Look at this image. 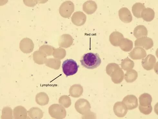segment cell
<instances>
[{
	"mask_svg": "<svg viewBox=\"0 0 158 119\" xmlns=\"http://www.w3.org/2000/svg\"><path fill=\"white\" fill-rule=\"evenodd\" d=\"M79 67L77 62L72 59L64 61L62 65V70L66 76H70L76 74Z\"/></svg>",
	"mask_w": 158,
	"mask_h": 119,
	"instance_id": "cell-2",
	"label": "cell"
},
{
	"mask_svg": "<svg viewBox=\"0 0 158 119\" xmlns=\"http://www.w3.org/2000/svg\"><path fill=\"white\" fill-rule=\"evenodd\" d=\"M119 46L122 50L128 52L132 50L133 47V44L131 40L124 38L121 40Z\"/></svg>",
	"mask_w": 158,
	"mask_h": 119,
	"instance_id": "cell-13",
	"label": "cell"
},
{
	"mask_svg": "<svg viewBox=\"0 0 158 119\" xmlns=\"http://www.w3.org/2000/svg\"><path fill=\"white\" fill-rule=\"evenodd\" d=\"M138 73L135 70L131 69L127 71L124 75V78L128 83L133 82L137 79Z\"/></svg>",
	"mask_w": 158,
	"mask_h": 119,
	"instance_id": "cell-15",
	"label": "cell"
},
{
	"mask_svg": "<svg viewBox=\"0 0 158 119\" xmlns=\"http://www.w3.org/2000/svg\"><path fill=\"white\" fill-rule=\"evenodd\" d=\"M153 45L154 43L152 39L147 37L137 39L135 41V47H142L147 50L152 48Z\"/></svg>",
	"mask_w": 158,
	"mask_h": 119,
	"instance_id": "cell-4",
	"label": "cell"
},
{
	"mask_svg": "<svg viewBox=\"0 0 158 119\" xmlns=\"http://www.w3.org/2000/svg\"><path fill=\"white\" fill-rule=\"evenodd\" d=\"M139 109L141 113L145 115H148L152 113L153 108L152 105L147 107L139 106Z\"/></svg>",
	"mask_w": 158,
	"mask_h": 119,
	"instance_id": "cell-18",
	"label": "cell"
},
{
	"mask_svg": "<svg viewBox=\"0 0 158 119\" xmlns=\"http://www.w3.org/2000/svg\"><path fill=\"white\" fill-rule=\"evenodd\" d=\"M80 62L81 65L85 68L93 69L100 66L101 64L102 60L98 54L90 52L84 54Z\"/></svg>",
	"mask_w": 158,
	"mask_h": 119,
	"instance_id": "cell-1",
	"label": "cell"
},
{
	"mask_svg": "<svg viewBox=\"0 0 158 119\" xmlns=\"http://www.w3.org/2000/svg\"><path fill=\"white\" fill-rule=\"evenodd\" d=\"M156 62V59L155 56L152 54H149L145 58L142 59L141 64L143 68L149 71L153 69Z\"/></svg>",
	"mask_w": 158,
	"mask_h": 119,
	"instance_id": "cell-6",
	"label": "cell"
},
{
	"mask_svg": "<svg viewBox=\"0 0 158 119\" xmlns=\"http://www.w3.org/2000/svg\"><path fill=\"white\" fill-rule=\"evenodd\" d=\"M122 102L128 110H131L138 106L137 98L133 95H128L123 99Z\"/></svg>",
	"mask_w": 158,
	"mask_h": 119,
	"instance_id": "cell-3",
	"label": "cell"
},
{
	"mask_svg": "<svg viewBox=\"0 0 158 119\" xmlns=\"http://www.w3.org/2000/svg\"><path fill=\"white\" fill-rule=\"evenodd\" d=\"M139 106L142 107H147L152 106V98L148 93L141 95L139 98Z\"/></svg>",
	"mask_w": 158,
	"mask_h": 119,
	"instance_id": "cell-9",
	"label": "cell"
},
{
	"mask_svg": "<svg viewBox=\"0 0 158 119\" xmlns=\"http://www.w3.org/2000/svg\"><path fill=\"white\" fill-rule=\"evenodd\" d=\"M113 109L115 114L119 117H125L128 111V110L122 102L116 103L114 105Z\"/></svg>",
	"mask_w": 158,
	"mask_h": 119,
	"instance_id": "cell-8",
	"label": "cell"
},
{
	"mask_svg": "<svg viewBox=\"0 0 158 119\" xmlns=\"http://www.w3.org/2000/svg\"><path fill=\"white\" fill-rule=\"evenodd\" d=\"M120 19L125 23H129L132 22L133 17L131 12L126 7L122 8L118 11Z\"/></svg>",
	"mask_w": 158,
	"mask_h": 119,
	"instance_id": "cell-7",
	"label": "cell"
},
{
	"mask_svg": "<svg viewBox=\"0 0 158 119\" xmlns=\"http://www.w3.org/2000/svg\"><path fill=\"white\" fill-rule=\"evenodd\" d=\"M145 6L144 4L140 3H136L132 6V11L135 17L138 18H141V13Z\"/></svg>",
	"mask_w": 158,
	"mask_h": 119,
	"instance_id": "cell-14",
	"label": "cell"
},
{
	"mask_svg": "<svg viewBox=\"0 0 158 119\" xmlns=\"http://www.w3.org/2000/svg\"><path fill=\"white\" fill-rule=\"evenodd\" d=\"M148 35V30L144 25H139L135 27L134 30V36L136 39L147 37Z\"/></svg>",
	"mask_w": 158,
	"mask_h": 119,
	"instance_id": "cell-10",
	"label": "cell"
},
{
	"mask_svg": "<svg viewBox=\"0 0 158 119\" xmlns=\"http://www.w3.org/2000/svg\"><path fill=\"white\" fill-rule=\"evenodd\" d=\"M134 65V62L128 57L122 60L121 64L122 68L126 71L132 69Z\"/></svg>",
	"mask_w": 158,
	"mask_h": 119,
	"instance_id": "cell-16",
	"label": "cell"
},
{
	"mask_svg": "<svg viewBox=\"0 0 158 119\" xmlns=\"http://www.w3.org/2000/svg\"><path fill=\"white\" fill-rule=\"evenodd\" d=\"M155 13L152 9L148 8L143 10L141 13V18L146 22H150L154 19Z\"/></svg>",
	"mask_w": 158,
	"mask_h": 119,
	"instance_id": "cell-11",
	"label": "cell"
},
{
	"mask_svg": "<svg viewBox=\"0 0 158 119\" xmlns=\"http://www.w3.org/2000/svg\"><path fill=\"white\" fill-rule=\"evenodd\" d=\"M114 71V76L112 77V81L114 83L118 84L121 83L123 80L124 74L123 70L118 65Z\"/></svg>",
	"mask_w": 158,
	"mask_h": 119,
	"instance_id": "cell-12",
	"label": "cell"
},
{
	"mask_svg": "<svg viewBox=\"0 0 158 119\" xmlns=\"http://www.w3.org/2000/svg\"><path fill=\"white\" fill-rule=\"evenodd\" d=\"M147 55L146 52L143 48L136 47L129 54L130 57L134 60H140L145 58Z\"/></svg>",
	"mask_w": 158,
	"mask_h": 119,
	"instance_id": "cell-5",
	"label": "cell"
},
{
	"mask_svg": "<svg viewBox=\"0 0 158 119\" xmlns=\"http://www.w3.org/2000/svg\"><path fill=\"white\" fill-rule=\"evenodd\" d=\"M111 36L114 40L112 44L115 46H119L121 40L124 38L123 35L118 32H114Z\"/></svg>",
	"mask_w": 158,
	"mask_h": 119,
	"instance_id": "cell-17",
	"label": "cell"
}]
</instances>
